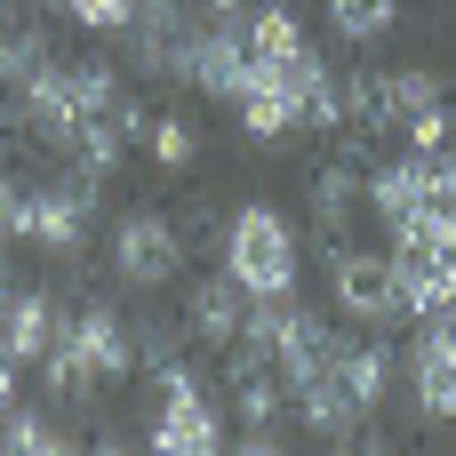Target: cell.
<instances>
[{
  "instance_id": "cell-15",
  "label": "cell",
  "mask_w": 456,
  "mask_h": 456,
  "mask_svg": "<svg viewBox=\"0 0 456 456\" xmlns=\"http://www.w3.org/2000/svg\"><path fill=\"white\" fill-rule=\"evenodd\" d=\"M144 152H152V168L184 176V168L200 160V128H192L184 112H152V120H144Z\"/></svg>"
},
{
  "instance_id": "cell-5",
  "label": "cell",
  "mask_w": 456,
  "mask_h": 456,
  "mask_svg": "<svg viewBox=\"0 0 456 456\" xmlns=\"http://www.w3.org/2000/svg\"><path fill=\"white\" fill-rule=\"evenodd\" d=\"M104 273L128 297H160L168 281H184V224L168 208H152V200L144 208H120L112 232H104Z\"/></svg>"
},
{
  "instance_id": "cell-17",
  "label": "cell",
  "mask_w": 456,
  "mask_h": 456,
  "mask_svg": "<svg viewBox=\"0 0 456 456\" xmlns=\"http://www.w3.org/2000/svg\"><path fill=\"white\" fill-rule=\"evenodd\" d=\"M8 240H16V184L0 176V248H8Z\"/></svg>"
},
{
  "instance_id": "cell-6",
  "label": "cell",
  "mask_w": 456,
  "mask_h": 456,
  "mask_svg": "<svg viewBox=\"0 0 456 456\" xmlns=\"http://www.w3.org/2000/svg\"><path fill=\"white\" fill-rule=\"evenodd\" d=\"M208 8L200 0H136V16L120 24V56L136 80H184L192 72V40H200Z\"/></svg>"
},
{
  "instance_id": "cell-19",
  "label": "cell",
  "mask_w": 456,
  "mask_h": 456,
  "mask_svg": "<svg viewBox=\"0 0 456 456\" xmlns=\"http://www.w3.org/2000/svg\"><path fill=\"white\" fill-rule=\"evenodd\" d=\"M0 176H8V152H0Z\"/></svg>"
},
{
  "instance_id": "cell-2",
  "label": "cell",
  "mask_w": 456,
  "mask_h": 456,
  "mask_svg": "<svg viewBox=\"0 0 456 456\" xmlns=\"http://www.w3.org/2000/svg\"><path fill=\"white\" fill-rule=\"evenodd\" d=\"M128 377H136V329H128L120 305L88 297V305L64 321L56 353L40 361V393H48L56 409H96V401H104L112 385H128Z\"/></svg>"
},
{
  "instance_id": "cell-1",
  "label": "cell",
  "mask_w": 456,
  "mask_h": 456,
  "mask_svg": "<svg viewBox=\"0 0 456 456\" xmlns=\"http://www.w3.org/2000/svg\"><path fill=\"white\" fill-rule=\"evenodd\" d=\"M321 80H329V56L313 48V32L297 24V8H289V0L256 8V16H248V72H240V88H232L240 136H256V144L297 136Z\"/></svg>"
},
{
  "instance_id": "cell-18",
  "label": "cell",
  "mask_w": 456,
  "mask_h": 456,
  "mask_svg": "<svg viewBox=\"0 0 456 456\" xmlns=\"http://www.w3.org/2000/svg\"><path fill=\"white\" fill-rule=\"evenodd\" d=\"M200 8H240V0H200Z\"/></svg>"
},
{
  "instance_id": "cell-12",
  "label": "cell",
  "mask_w": 456,
  "mask_h": 456,
  "mask_svg": "<svg viewBox=\"0 0 456 456\" xmlns=\"http://www.w3.org/2000/svg\"><path fill=\"white\" fill-rule=\"evenodd\" d=\"M248 305H256V297H248L232 273H216V281H192V289H184V329H192L208 353H224V345L248 329Z\"/></svg>"
},
{
  "instance_id": "cell-3",
  "label": "cell",
  "mask_w": 456,
  "mask_h": 456,
  "mask_svg": "<svg viewBox=\"0 0 456 456\" xmlns=\"http://www.w3.org/2000/svg\"><path fill=\"white\" fill-rule=\"evenodd\" d=\"M216 273H232L248 297H297V281H305V224L281 200H240L216 224Z\"/></svg>"
},
{
  "instance_id": "cell-4",
  "label": "cell",
  "mask_w": 456,
  "mask_h": 456,
  "mask_svg": "<svg viewBox=\"0 0 456 456\" xmlns=\"http://www.w3.org/2000/svg\"><path fill=\"white\" fill-rule=\"evenodd\" d=\"M144 377H152V425H144V449H160V456H216L224 441H232L216 393L200 385V369H192L184 353H168V361L144 369Z\"/></svg>"
},
{
  "instance_id": "cell-14",
  "label": "cell",
  "mask_w": 456,
  "mask_h": 456,
  "mask_svg": "<svg viewBox=\"0 0 456 456\" xmlns=\"http://www.w3.org/2000/svg\"><path fill=\"white\" fill-rule=\"evenodd\" d=\"M393 24H401V0H329V32L345 48H377Z\"/></svg>"
},
{
  "instance_id": "cell-10",
  "label": "cell",
  "mask_w": 456,
  "mask_h": 456,
  "mask_svg": "<svg viewBox=\"0 0 456 456\" xmlns=\"http://www.w3.org/2000/svg\"><path fill=\"white\" fill-rule=\"evenodd\" d=\"M240 72H248V8H208V24H200V40H192V72H184V80H192L208 104H232Z\"/></svg>"
},
{
  "instance_id": "cell-16",
  "label": "cell",
  "mask_w": 456,
  "mask_h": 456,
  "mask_svg": "<svg viewBox=\"0 0 456 456\" xmlns=\"http://www.w3.org/2000/svg\"><path fill=\"white\" fill-rule=\"evenodd\" d=\"M80 32H96V40H120V24L136 16V0H56Z\"/></svg>"
},
{
  "instance_id": "cell-9",
  "label": "cell",
  "mask_w": 456,
  "mask_h": 456,
  "mask_svg": "<svg viewBox=\"0 0 456 456\" xmlns=\"http://www.w3.org/2000/svg\"><path fill=\"white\" fill-rule=\"evenodd\" d=\"M329 305H337L345 329H377V337L393 321H409V297H401L393 256H369V248H337L329 256Z\"/></svg>"
},
{
  "instance_id": "cell-13",
  "label": "cell",
  "mask_w": 456,
  "mask_h": 456,
  "mask_svg": "<svg viewBox=\"0 0 456 456\" xmlns=\"http://www.w3.org/2000/svg\"><path fill=\"white\" fill-rule=\"evenodd\" d=\"M0 449L8 456H64V449H80V441H72V425L56 417V401H40V409L16 401V409L0 417Z\"/></svg>"
},
{
  "instance_id": "cell-7",
  "label": "cell",
  "mask_w": 456,
  "mask_h": 456,
  "mask_svg": "<svg viewBox=\"0 0 456 456\" xmlns=\"http://www.w3.org/2000/svg\"><path fill=\"white\" fill-rule=\"evenodd\" d=\"M96 200H104V184L88 168H72L64 184H32V192H16V240H32L48 256H80L88 224H96Z\"/></svg>"
},
{
  "instance_id": "cell-8",
  "label": "cell",
  "mask_w": 456,
  "mask_h": 456,
  "mask_svg": "<svg viewBox=\"0 0 456 456\" xmlns=\"http://www.w3.org/2000/svg\"><path fill=\"white\" fill-rule=\"evenodd\" d=\"M401 385L425 425H456V305L417 313V337L401 345Z\"/></svg>"
},
{
  "instance_id": "cell-11",
  "label": "cell",
  "mask_w": 456,
  "mask_h": 456,
  "mask_svg": "<svg viewBox=\"0 0 456 456\" xmlns=\"http://www.w3.org/2000/svg\"><path fill=\"white\" fill-rule=\"evenodd\" d=\"M224 393H232V441L256 456L289 449V393H281V377L273 369H240V377H224Z\"/></svg>"
}]
</instances>
